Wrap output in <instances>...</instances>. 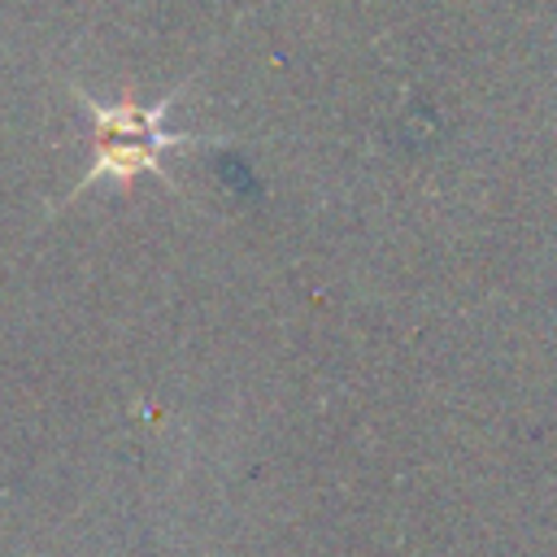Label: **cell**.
I'll use <instances>...</instances> for the list:
<instances>
[{
    "mask_svg": "<svg viewBox=\"0 0 557 557\" xmlns=\"http://www.w3.org/2000/svg\"><path fill=\"white\" fill-rule=\"evenodd\" d=\"M91 126H96V161L83 174L78 187L100 183V178H117L131 183L139 170H157L161 174V157L170 148H187L196 144V135L183 131H165V104H100V100H83Z\"/></svg>",
    "mask_w": 557,
    "mask_h": 557,
    "instance_id": "1",
    "label": "cell"
}]
</instances>
